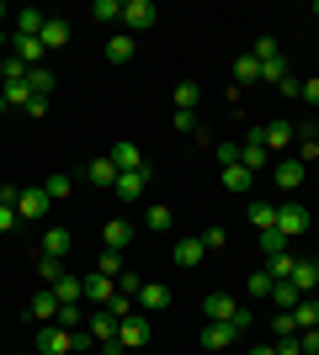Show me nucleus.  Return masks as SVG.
<instances>
[{
    "mask_svg": "<svg viewBox=\"0 0 319 355\" xmlns=\"http://www.w3.org/2000/svg\"><path fill=\"white\" fill-rule=\"evenodd\" d=\"M202 324H240V329H250V313H245L229 292H208L202 297Z\"/></svg>",
    "mask_w": 319,
    "mask_h": 355,
    "instance_id": "f257e3e1",
    "label": "nucleus"
},
{
    "mask_svg": "<svg viewBox=\"0 0 319 355\" xmlns=\"http://www.w3.org/2000/svg\"><path fill=\"white\" fill-rule=\"evenodd\" d=\"M309 223H314V218H309V207L298 202V196H282V202H277V234H282V239H298Z\"/></svg>",
    "mask_w": 319,
    "mask_h": 355,
    "instance_id": "f03ea898",
    "label": "nucleus"
},
{
    "mask_svg": "<svg viewBox=\"0 0 319 355\" xmlns=\"http://www.w3.org/2000/svg\"><path fill=\"white\" fill-rule=\"evenodd\" d=\"M149 345V313H128L117 324V345L112 350H144Z\"/></svg>",
    "mask_w": 319,
    "mask_h": 355,
    "instance_id": "7ed1b4c3",
    "label": "nucleus"
},
{
    "mask_svg": "<svg viewBox=\"0 0 319 355\" xmlns=\"http://www.w3.org/2000/svg\"><path fill=\"white\" fill-rule=\"evenodd\" d=\"M48 207H54V202H48V191H43V186H22V191H16V218L43 223V218H48Z\"/></svg>",
    "mask_w": 319,
    "mask_h": 355,
    "instance_id": "20e7f679",
    "label": "nucleus"
},
{
    "mask_svg": "<svg viewBox=\"0 0 319 355\" xmlns=\"http://www.w3.org/2000/svg\"><path fill=\"white\" fill-rule=\"evenodd\" d=\"M160 21V6L154 0H122V27L128 32H149Z\"/></svg>",
    "mask_w": 319,
    "mask_h": 355,
    "instance_id": "39448f33",
    "label": "nucleus"
},
{
    "mask_svg": "<svg viewBox=\"0 0 319 355\" xmlns=\"http://www.w3.org/2000/svg\"><path fill=\"white\" fill-rule=\"evenodd\" d=\"M240 164H245V170H250V175L272 164V148H266V138H261V128H250V133H245V144H240Z\"/></svg>",
    "mask_w": 319,
    "mask_h": 355,
    "instance_id": "423d86ee",
    "label": "nucleus"
},
{
    "mask_svg": "<svg viewBox=\"0 0 319 355\" xmlns=\"http://www.w3.org/2000/svg\"><path fill=\"white\" fill-rule=\"evenodd\" d=\"M304 175H309V164H304V159H293V154H282V159L272 164V180L282 186V196L298 191V186H304Z\"/></svg>",
    "mask_w": 319,
    "mask_h": 355,
    "instance_id": "0eeeda50",
    "label": "nucleus"
},
{
    "mask_svg": "<svg viewBox=\"0 0 319 355\" xmlns=\"http://www.w3.org/2000/svg\"><path fill=\"white\" fill-rule=\"evenodd\" d=\"M117 324H122V318H112L106 308L85 313V334H91V345H117Z\"/></svg>",
    "mask_w": 319,
    "mask_h": 355,
    "instance_id": "6e6552de",
    "label": "nucleus"
},
{
    "mask_svg": "<svg viewBox=\"0 0 319 355\" xmlns=\"http://www.w3.org/2000/svg\"><path fill=\"white\" fill-rule=\"evenodd\" d=\"M261 138H266V148H272V154H288L293 138H298V128H293L288 117H272L266 128H261Z\"/></svg>",
    "mask_w": 319,
    "mask_h": 355,
    "instance_id": "1a4fd4ad",
    "label": "nucleus"
},
{
    "mask_svg": "<svg viewBox=\"0 0 319 355\" xmlns=\"http://www.w3.org/2000/svg\"><path fill=\"white\" fill-rule=\"evenodd\" d=\"M75 334H80V329H75ZM75 334L59 329V324H48L43 340H38V355H75Z\"/></svg>",
    "mask_w": 319,
    "mask_h": 355,
    "instance_id": "9d476101",
    "label": "nucleus"
},
{
    "mask_svg": "<svg viewBox=\"0 0 319 355\" xmlns=\"http://www.w3.org/2000/svg\"><path fill=\"white\" fill-rule=\"evenodd\" d=\"M80 282H85V302H91V308H106V302L117 297V282H112V276H101V270L80 276Z\"/></svg>",
    "mask_w": 319,
    "mask_h": 355,
    "instance_id": "9b49d317",
    "label": "nucleus"
},
{
    "mask_svg": "<svg viewBox=\"0 0 319 355\" xmlns=\"http://www.w3.org/2000/svg\"><path fill=\"white\" fill-rule=\"evenodd\" d=\"M240 340H245L240 324H202V345L208 350H229V345H240Z\"/></svg>",
    "mask_w": 319,
    "mask_h": 355,
    "instance_id": "f8f14e48",
    "label": "nucleus"
},
{
    "mask_svg": "<svg viewBox=\"0 0 319 355\" xmlns=\"http://www.w3.org/2000/svg\"><path fill=\"white\" fill-rule=\"evenodd\" d=\"M48 292L59 297V308H80V302H85V282H80V276H69V270H64V276L48 286Z\"/></svg>",
    "mask_w": 319,
    "mask_h": 355,
    "instance_id": "ddd939ff",
    "label": "nucleus"
},
{
    "mask_svg": "<svg viewBox=\"0 0 319 355\" xmlns=\"http://www.w3.org/2000/svg\"><path fill=\"white\" fill-rule=\"evenodd\" d=\"M288 282L298 286V292H304V297H314V292H319V260H293Z\"/></svg>",
    "mask_w": 319,
    "mask_h": 355,
    "instance_id": "4468645a",
    "label": "nucleus"
},
{
    "mask_svg": "<svg viewBox=\"0 0 319 355\" xmlns=\"http://www.w3.org/2000/svg\"><path fill=\"white\" fill-rule=\"evenodd\" d=\"M128 244H133V223H122V218H112L101 228V250H112V254H122L128 250Z\"/></svg>",
    "mask_w": 319,
    "mask_h": 355,
    "instance_id": "2eb2a0df",
    "label": "nucleus"
},
{
    "mask_svg": "<svg viewBox=\"0 0 319 355\" xmlns=\"http://www.w3.org/2000/svg\"><path fill=\"white\" fill-rule=\"evenodd\" d=\"M144 186H149V170H122L112 191H117V202H138V196H144Z\"/></svg>",
    "mask_w": 319,
    "mask_h": 355,
    "instance_id": "dca6fc26",
    "label": "nucleus"
},
{
    "mask_svg": "<svg viewBox=\"0 0 319 355\" xmlns=\"http://www.w3.org/2000/svg\"><path fill=\"white\" fill-rule=\"evenodd\" d=\"M11 59H22V64H27V69H43L48 48L38 43V37H11Z\"/></svg>",
    "mask_w": 319,
    "mask_h": 355,
    "instance_id": "f3484780",
    "label": "nucleus"
},
{
    "mask_svg": "<svg viewBox=\"0 0 319 355\" xmlns=\"http://www.w3.org/2000/svg\"><path fill=\"white\" fill-rule=\"evenodd\" d=\"M43 254H48V260L75 254V234H69V228H43Z\"/></svg>",
    "mask_w": 319,
    "mask_h": 355,
    "instance_id": "a211bd4d",
    "label": "nucleus"
},
{
    "mask_svg": "<svg viewBox=\"0 0 319 355\" xmlns=\"http://www.w3.org/2000/svg\"><path fill=\"white\" fill-rule=\"evenodd\" d=\"M133 302H138V313H160V308H170V286H160V282H144Z\"/></svg>",
    "mask_w": 319,
    "mask_h": 355,
    "instance_id": "6ab92c4d",
    "label": "nucleus"
},
{
    "mask_svg": "<svg viewBox=\"0 0 319 355\" xmlns=\"http://www.w3.org/2000/svg\"><path fill=\"white\" fill-rule=\"evenodd\" d=\"M38 43H43L48 53H59V48L69 43V21H64V16H48V21H43V32H38Z\"/></svg>",
    "mask_w": 319,
    "mask_h": 355,
    "instance_id": "aec40b11",
    "label": "nucleus"
},
{
    "mask_svg": "<svg viewBox=\"0 0 319 355\" xmlns=\"http://www.w3.org/2000/svg\"><path fill=\"white\" fill-rule=\"evenodd\" d=\"M27 318H32V324H59V297L38 292V297H32V308H27Z\"/></svg>",
    "mask_w": 319,
    "mask_h": 355,
    "instance_id": "412c9836",
    "label": "nucleus"
},
{
    "mask_svg": "<svg viewBox=\"0 0 319 355\" xmlns=\"http://www.w3.org/2000/svg\"><path fill=\"white\" fill-rule=\"evenodd\" d=\"M133 53H138L133 32H112V37H106V59H112V64H128Z\"/></svg>",
    "mask_w": 319,
    "mask_h": 355,
    "instance_id": "4be33fe9",
    "label": "nucleus"
},
{
    "mask_svg": "<svg viewBox=\"0 0 319 355\" xmlns=\"http://www.w3.org/2000/svg\"><path fill=\"white\" fill-rule=\"evenodd\" d=\"M106 159L117 164V175L122 170H144V154H138V144H112V154Z\"/></svg>",
    "mask_w": 319,
    "mask_h": 355,
    "instance_id": "5701e85b",
    "label": "nucleus"
},
{
    "mask_svg": "<svg viewBox=\"0 0 319 355\" xmlns=\"http://www.w3.org/2000/svg\"><path fill=\"white\" fill-rule=\"evenodd\" d=\"M298 302H304V292H298L293 282H277V286H272V308H277V313H293Z\"/></svg>",
    "mask_w": 319,
    "mask_h": 355,
    "instance_id": "b1692460",
    "label": "nucleus"
},
{
    "mask_svg": "<svg viewBox=\"0 0 319 355\" xmlns=\"http://www.w3.org/2000/svg\"><path fill=\"white\" fill-rule=\"evenodd\" d=\"M218 180H224V191H250V170H245V164H224V170H218Z\"/></svg>",
    "mask_w": 319,
    "mask_h": 355,
    "instance_id": "393cba45",
    "label": "nucleus"
},
{
    "mask_svg": "<svg viewBox=\"0 0 319 355\" xmlns=\"http://www.w3.org/2000/svg\"><path fill=\"white\" fill-rule=\"evenodd\" d=\"M170 254H176V266H202V254H208V250H202V239H176V250H170Z\"/></svg>",
    "mask_w": 319,
    "mask_h": 355,
    "instance_id": "a878e982",
    "label": "nucleus"
},
{
    "mask_svg": "<svg viewBox=\"0 0 319 355\" xmlns=\"http://www.w3.org/2000/svg\"><path fill=\"white\" fill-rule=\"evenodd\" d=\"M256 80H261V59H256V53L234 59V90H240V85H256Z\"/></svg>",
    "mask_w": 319,
    "mask_h": 355,
    "instance_id": "bb28decb",
    "label": "nucleus"
},
{
    "mask_svg": "<svg viewBox=\"0 0 319 355\" xmlns=\"http://www.w3.org/2000/svg\"><path fill=\"white\" fill-rule=\"evenodd\" d=\"M43 21H48V16L32 11V6H27V11H16V37H38V32H43Z\"/></svg>",
    "mask_w": 319,
    "mask_h": 355,
    "instance_id": "cd10ccee",
    "label": "nucleus"
},
{
    "mask_svg": "<svg viewBox=\"0 0 319 355\" xmlns=\"http://www.w3.org/2000/svg\"><path fill=\"white\" fill-rule=\"evenodd\" d=\"M85 175H91V186H117V164L101 154V159H91V170H85Z\"/></svg>",
    "mask_w": 319,
    "mask_h": 355,
    "instance_id": "c85d7f7f",
    "label": "nucleus"
},
{
    "mask_svg": "<svg viewBox=\"0 0 319 355\" xmlns=\"http://www.w3.org/2000/svg\"><path fill=\"white\" fill-rule=\"evenodd\" d=\"M250 228H277V202H250Z\"/></svg>",
    "mask_w": 319,
    "mask_h": 355,
    "instance_id": "c756f323",
    "label": "nucleus"
},
{
    "mask_svg": "<svg viewBox=\"0 0 319 355\" xmlns=\"http://www.w3.org/2000/svg\"><path fill=\"white\" fill-rule=\"evenodd\" d=\"M293 324L298 329H319V297H304V302L293 308Z\"/></svg>",
    "mask_w": 319,
    "mask_h": 355,
    "instance_id": "7c9ffc66",
    "label": "nucleus"
},
{
    "mask_svg": "<svg viewBox=\"0 0 319 355\" xmlns=\"http://www.w3.org/2000/svg\"><path fill=\"white\" fill-rule=\"evenodd\" d=\"M197 101H202L197 80H181V85H176V112H197Z\"/></svg>",
    "mask_w": 319,
    "mask_h": 355,
    "instance_id": "2f4dec72",
    "label": "nucleus"
},
{
    "mask_svg": "<svg viewBox=\"0 0 319 355\" xmlns=\"http://www.w3.org/2000/svg\"><path fill=\"white\" fill-rule=\"evenodd\" d=\"M298 138H304V144H298V159L319 164V128H298Z\"/></svg>",
    "mask_w": 319,
    "mask_h": 355,
    "instance_id": "473e14b6",
    "label": "nucleus"
},
{
    "mask_svg": "<svg viewBox=\"0 0 319 355\" xmlns=\"http://www.w3.org/2000/svg\"><path fill=\"white\" fill-rule=\"evenodd\" d=\"M91 21H101V27L122 21V0H96V6H91Z\"/></svg>",
    "mask_w": 319,
    "mask_h": 355,
    "instance_id": "72a5a7b5",
    "label": "nucleus"
},
{
    "mask_svg": "<svg viewBox=\"0 0 319 355\" xmlns=\"http://www.w3.org/2000/svg\"><path fill=\"white\" fill-rule=\"evenodd\" d=\"M43 191H48V202H64V196L75 191V180H69V175L59 170V175H48V180H43Z\"/></svg>",
    "mask_w": 319,
    "mask_h": 355,
    "instance_id": "f704fd0d",
    "label": "nucleus"
},
{
    "mask_svg": "<svg viewBox=\"0 0 319 355\" xmlns=\"http://www.w3.org/2000/svg\"><path fill=\"white\" fill-rule=\"evenodd\" d=\"M261 254H266V260H277V254H288V239L277 234V228H266V234H261Z\"/></svg>",
    "mask_w": 319,
    "mask_h": 355,
    "instance_id": "c9c22d12",
    "label": "nucleus"
},
{
    "mask_svg": "<svg viewBox=\"0 0 319 355\" xmlns=\"http://www.w3.org/2000/svg\"><path fill=\"white\" fill-rule=\"evenodd\" d=\"M250 53H256L261 64H272V59H282V43H277V37H256V48H250Z\"/></svg>",
    "mask_w": 319,
    "mask_h": 355,
    "instance_id": "e433bc0d",
    "label": "nucleus"
},
{
    "mask_svg": "<svg viewBox=\"0 0 319 355\" xmlns=\"http://www.w3.org/2000/svg\"><path fill=\"white\" fill-rule=\"evenodd\" d=\"M27 85H32V96H43V101H48V90H54V69H32Z\"/></svg>",
    "mask_w": 319,
    "mask_h": 355,
    "instance_id": "4c0bfd02",
    "label": "nucleus"
},
{
    "mask_svg": "<svg viewBox=\"0 0 319 355\" xmlns=\"http://www.w3.org/2000/svg\"><path fill=\"white\" fill-rule=\"evenodd\" d=\"M144 223H149L154 234H170V223H176V218H170V207H149V212H144Z\"/></svg>",
    "mask_w": 319,
    "mask_h": 355,
    "instance_id": "58836bf2",
    "label": "nucleus"
},
{
    "mask_svg": "<svg viewBox=\"0 0 319 355\" xmlns=\"http://www.w3.org/2000/svg\"><path fill=\"white\" fill-rule=\"evenodd\" d=\"M261 80H266V85H282V80H288V59H272V64H261Z\"/></svg>",
    "mask_w": 319,
    "mask_h": 355,
    "instance_id": "ea45409f",
    "label": "nucleus"
},
{
    "mask_svg": "<svg viewBox=\"0 0 319 355\" xmlns=\"http://www.w3.org/2000/svg\"><path fill=\"white\" fill-rule=\"evenodd\" d=\"M38 276H43V282L54 286V282L64 276V260H48V254H38Z\"/></svg>",
    "mask_w": 319,
    "mask_h": 355,
    "instance_id": "a19ab883",
    "label": "nucleus"
},
{
    "mask_svg": "<svg viewBox=\"0 0 319 355\" xmlns=\"http://www.w3.org/2000/svg\"><path fill=\"white\" fill-rule=\"evenodd\" d=\"M96 270H101V276H112V282H117V276H122V254L101 250V260H96Z\"/></svg>",
    "mask_w": 319,
    "mask_h": 355,
    "instance_id": "79ce46f5",
    "label": "nucleus"
},
{
    "mask_svg": "<svg viewBox=\"0 0 319 355\" xmlns=\"http://www.w3.org/2000/svg\"><path fill=\"white\" fill-rule=\"evenodd\" d=\"M213 159H218V170H224V164H240V144H213Z\"/></svg>",
    "mask_w": 319,
    "mask_h": 355,
    "instance_id": "37998d69",
    "label": "nucleus"
},
{
    "mask_svg": "<svg viewBox=\"0 0 319 355\" xmlns=\"http://www.w3.org/2000/svg\"><path fill=\"white\" fill-rule=\"evenodd\" d=\"M272 334H277V340H293V334H298L293 313H277V318H272Z\"/></svg>",
    "mask_w": 319,
    "mask_h": 355,
    "instance_id": "c03bdc74",
    "label": "nucleus"
},
{
    "mask_svg": "<svg viewBox=\"0 0 319 355\" xmlns=\"http://www.w3.org/2000/svg\"><path fill=\"white\" fill-rule=\"evenodd\" d=\"M272 270H256V276H250V297H272Z\"/></svg>",
    "mask_w": 319,
    "mask_h": 355,
    "instance_id": "a18cd8bd",
    "label": "nucleus"
},
{
    "mask_svg": "<svg viewBox=\"0 0 319 355\" xmlns=\"http://www.w3.org/2000/svg\"><path fill=\"white\" fill-rule=\"evenodd\" d=\"M176 133H197L202 138V128H197V112H176ZM208 144V138H202Z\"/></svg>",
    "mask_w": 319,
    "mask_h": 355,
    "instance_id": "49530a36",
    "label": "nucleus"
},
{
    "mask_svg": "<svg viewBox=\"0 0 319 355\" xmlns=\"http://www.w3.org/2000/svg\"><path fill=\"white\" fill-rule=\"evenodd\" d=\"M224 244H229V234H224V228H202V250H224Z\"/></svg>",
    "mask_w": 319,
    "mask_h": 355,
    "instance_id": "de8ad7c7",
    "label": "nucleus"
},
{
    "mask_svg": "<svg viewBox=\"0 0 319 355\" xmlns=\"http://www.w3.org/2000/svg\"><path fill=\"white\" fill-rule=\"evenodd\" d=\"M80 324H85V313H80V308H59V329H69V334H75Z\"/></svg>",
    "mask_w": 319,
    "mask_h": 355,
    "instance_id": "09e8293b",
    "label": "nucleus"
},
{
    "mask_svg": "<svg viewBox=\"0 0 319 355\" xmlns=\"http://www.w3.org/2000/svg\"><path fill=\"white\" fill-rule=\"evenodd\" d=\"M298 350H304V355H319V329H298Z\"/></svg>",
    "mask_w": 319,
    "mask_h": 355,
    "instance_id": "8fccbe9b",
    "label": "nucleus"
},
{
    "mask_svg": "<svg viewBox=\"0 0 319 355\" xmlns=\"http://www.w3.org/2000/svg\"><path fill=\"white\" fill-rule=\"evenodd\" d=\"M11 228H16V202L0 196V234H11Z\"/></svg>",
    "mask_w": 319,
    "mask_h": 355,
    "instance_id": "3c124183",
    "label": "nucleus"
},
{
    "mask_svg": "<svg viewBox=\"0 0 319 355\" xmlns=\"http://www.w3.org/2000/svg\"><path fill=\"white\" fill-rule=\"evenodd\" d=\"M0 64H6V85H11V80H27V64H22V59H0Z\"/></svg>",
    "mask_w": 319,
    "mask_h": 355,
    "instance_id": "603ef678",
    "label": "nucleus"
},
{
    "mask_svg": "<svg viewBox=\"0 0 319 355\" xmlns=\"http://www.w3.org/2000/svg\"><path fill=\"white\" fill-rule=\"evenodd\" d=\"M298 101L319 106V74H309V80H304V90H298Z\"/></svg>",
    "mask_w": 319,
    "mask_h": 355,
    "instance_id": "864d4df0",
    "label": "nucleus"
},
{
    "mask_svg": "<svg viewBox=\"0 0 319 355\" xmlns=\"http://www.w3.org/2000/svg\"><path fill=\"white\" fill-rule=\"evenodd\" d=\"M277 90H282V101H298V90H304V80H293V74H288V80H282Z\"/></svg>",
    "mask_w": 319,
    "mask_h": 355,
    "instance_id": "5fc2aeb1",
    "label": "nucleus"
},
{
    "mask_svg": "<svg viewBox=\"0 0 319 355\" xmlns=\"http://www.w3.org/2000/svg\"><path fill=\"white\" fill-rule=\"evenodd\" d=\"M245 355H277V345H250Z\"/></svg>",
    "mask_w": 319,
    "mask_h": 355,
    "instance_id": "6e6d98bb",
    "label": "nucleus"
},
{
    "mask_svg": "<svg viewBox=\"0 0 319 355\" xmlns=\"http://www.w3.org/2000/svg\"><path fill=\"white\" fill-rule=\"evenodd\" d=\"M6 112H11V106H6V90H0V117H6Z\"/></svg>",
    "mask_w": 319,
    "mask_h": 355,
    "instance_id": "4d7b16f0",
    "label": "nucleus"
},
{
    "mask_svg": "<svg viewBox=\"0 0 319 355\" xmlns=\"http://www.w3.org/2000/svg\"><path fill=\"white\" fill-rule=\"evenodd\" d=\"M0 48H11V37H6V27H0Z\"/></svg>",
    "mask_w": 319,
    "mask_h": 355,
    "instance_id": "13d9d810",
    "label": "nucleus"
},
{
    "mask_svg": "<svg viewBox=\"0 0 319 355\" xmlns=\"http://www.w3.org/2000/svg\"><path fill=\"white\" fill-rule=\"evenodd\" d=\"M0 85H6V64H0Z\"/></svg>",
    "mask_w": 319,
    "mask_h": 355,
    "instance_id": "bf43d9fd",
    "label": "nucleus"
},
{
    "mask_svg": "<svg viewBox=\"0 0 319 355\" xmlns=\"http://www.w3.org/2000/svg\"><path fill=\"white\" fill-rule=\"evenodd\" d=\"M6 16H11V11H6V6H0V21H6Z\"/></svg>",
    "mask_w": 319,
    "mask_h": 355,
    "instance_id": "052dcab7",
    "label": "nucleus"
}]
</instances>
